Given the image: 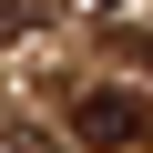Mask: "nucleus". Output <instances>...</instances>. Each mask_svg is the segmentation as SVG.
Instances as JSON below:
<instances>
[{"instance_id":"f257e3e1","label":"nucleus","mask_w":153,"mask_h":153,"mask_svg":"<svg viewBox=\"0 0 153 153\" xmlns=\"http://www.w3.org/2000/svg\"><path fill=\"white\" fill-rule=\"evenodd\" d=\"M71 143H92V153H153V92L82 82L71 92Z\"/></svg>"},{"instance_id":"f03ea898","label":"nucleus","mask_w":153,"mask_h":153,"mask_svg":"<svg viewBox=\"0 0 153 153\" xmlns=\"http://www.w3.org/2000/svg\"><path fill=\"white\" fill-rule=\"evenodd\" d=\"M71 0H0V31H41V21H61Z\"/></svg>"},{"instance_id":"7ed1b4c3","label":"nucleus","mask_w":153,"mask_h":153,"mask_svg":"<svg viewBox=\"0 0 153 153\" xmlns=\"http://www.w3.org/2000/svg\"><path fill=\"white\" fill-rule=\"evenodd\" d=\"M10 153H61V143H41V133H21V143H10Z\"/></svg>"},{"instance_id":"20e7f679","label":"nucleus","mask_w":153,"mask_h":153,"mask_svg":"<svg viewBox=\"0 0 153 153\" xmlns=\"http://www.w3.org/2000/svg\"><path fill=\"white\" fill-rule=\"evenodd\" d=\"M82 10H133V0H82Z\"/></svg>"}]
</instances>
